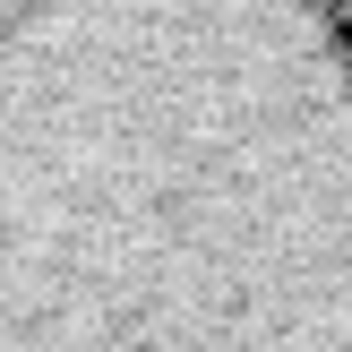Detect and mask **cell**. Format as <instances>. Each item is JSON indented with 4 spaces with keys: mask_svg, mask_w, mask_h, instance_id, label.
I'll return each instance as SVG.
<instances>
[{
    "mask_svg": "<svg viewBox=\"0 0 352 352\" xmlns=\"http://www.w3.org/2000/svg\"><path fill=\"white\" fill-rule=\"evenodd\" d=\"M0 352H352L327 0H0Z\"/></svg>",
    "mask_w": 352,
    "mask_h": 352,
    "instance_id": "obj_1",
    "label": "cell"
},
{
    "mask_svg": "<svg viewBox=\"0 0 352 352\" xmlns=\"http://www.w3.org/2000/svg\"><path fill=\"white\" fill-rule=\"evenodd\" d=\"M327 9H336V17H344V26H352V0H327Z\"/></svg>",
    "mask_w": 352,
    "mask_h": 352,
    "instance_id": "obj_2",
    "label": "cell"
}]
</instances>
